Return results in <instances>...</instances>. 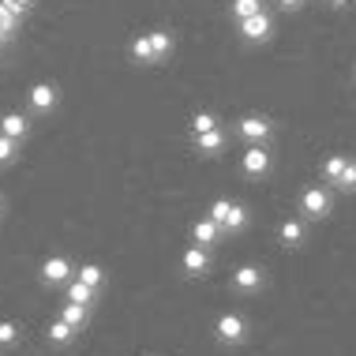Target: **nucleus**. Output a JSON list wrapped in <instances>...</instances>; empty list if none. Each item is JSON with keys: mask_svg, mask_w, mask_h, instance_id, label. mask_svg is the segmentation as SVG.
I'll return each instance as SVG.
<instances>
[{"mask_svg": "<svg viewBox=\"0 0 356 356\" xmlns=\"http://www.w3.org/2000/svg\"><path fill=\"white\" fill-rule=\"evenodd\" d=\"M207 214L214 218L218 225L225 229V233H240V229L248 225V210L240 207V203H233V199H214Z\"/></svg>", "mask_w": 356, "mask_h": 356, "instance_id": "obj_1", "label": "nucleus"}, {"mask_svg": "<svg viewBox=\"0 0 356 356\" xmlns=\"http://www.w3.org/2000/svg\"><path fill=\"white\" fill-rule=\"evenodd\" d=\"M214 338L218 345H240L248 338V319L244 315H236V312H225V315H218V323H214Z\"/></svg>", "mask_w": 356, "mask_h": 356, "instance_id": "obj_2", "label": "nucleus"}, {"mask_svg": "<svg viewBox=\"0 0 356 356\" xmlns=\"http://www.w3.org/2000/svg\"><path fill=\"white\" fill-rule=\"evenodd\" d=\"M330 210H334V199H330V191H326V188H304L300 191V214L307 221L330 218Z\"/></svg>", "mask_w": 356, "mask_h": 356, "instance_id": "obj_3", "label": "nucleus"}, {"mask_svg": "<svg viewBox=\"0 0 356 356\" xmlns=\"http://www.w3.org/2000/svg\"><path fill=\"white\" fill-rule=\"evenodd\" d=\"M240 169H244V177H266L270 172V150L263 147V143H252L244 154H240Z\"/></svg>", "mask_w": 356, "mask_h": 356, "instance_id": "obj_4", "label": "nucleus"}, {"mask_svg": "<svg viewBox=\"0 0 356 356\" xmlns=\"http://www.w3.org/2000/svg\"><path fill=\"white\" fill-rule=\"evenodd\" d=\"M229 285H233L236 293L252 296V293H259V289L266 285V274H263V266L244 263V266H236V270H233V282H229Z\"/></svg>", "mask_w": 356, "mask_h": 356, "instance_id": "obj_5", "label": "nucleus"}, {"mask_svg": "<svg viewBox=\"0 0 356 356\" xmlns=\"http://www.w3.org/2000/svg\"><path fill=\"white\" fill-rule=\"evenodd\" d=\"M236 31L244 34V42H266V38L274 34V19L266 15V8L259 15H248V19H240L236 23Z\"/></svg>", "mask_w": 356, "mask_h": 356, "instance_id": "obj_6", "label": "nucleus"}, {"mask_svg": "<svg viewBox=\"0 0 356 356\" xmlns=\"http://www.w3.org/2000/svg\"><path fill=\"white\" fill-rule=\"evenodd\" d=\"M270 120L266 117H240L236 120V136L240 139H248V143H266L270 139Z\"/></svg>", "mask_w": 356, "mask_h": 356, "instance_id": "obj_7", "label": "nucleus"}, {"mask_svg": "<svg viewBox=\"0 0 356 356\" xmlns=\"http://www.w3.org/2000/svg\"><path fill=\"white\" fill-rule=\"evenodd\" d=\"M180 266H184V274H188V277H203V274L210 270V248L191 244L188 252H184V259H180Z\"/></svg>", "mask_w": 356, "mask_h": 356, "instance_id": "obj_8", "label": "nucleus"}, {"mask_svg": "<svg viewBox=\"0 0 356 356\" xmlns=\"http://www.w3.org/2000/svg\"><path fill=\"white\" fill-rule=\"evenodd\" d=\"M72 274H75V270H72V263H68L64 255H49V259L42 263V282H45V285H64Z\"/></svg>", "mask_w": 356, "mask_h": 356, "instance_id": "obj_9", "label": "nucleus"}, {"mask_svg": "<svg viewBox=\"0 0 356 356\" xmlns=\"http://www.w3.org/2000/svg\"><path fill=\"white\" fill-rule=\"evenodd\" d=\"M26 98H31V109H34V113H53L56 102H60V94H56L53 83H34Z\"/></svg>", "mask_w": 356, "mask_h": 356, "instance_id": "obj_10", "label": "nucleus"}, {"mask_svg": "<svg viewBox=\"0 0 356 356\" xmlns=\"http://www.w3.org/2000/svg\"><path fill=\"white\" fill-rule=\"evenodd\" d=\"M221 236H225V229H221L210 214H207V218H199L195 225H191V240H195V244H203V248H214Z\"/></svg>", "mask_w": 356, "mask_h": 356, "instance_id": "obj_11", "label": "nucleus"}, {"mask_svg": "<svg viewBox=\"0 0 356 356\" xmlns=\"http://www.w3.org/2000/svg\"><path fill=\"white\" fill-rule=\"evenodd\" d=\"M0 136L23 143L26 136H31V120H26L23 113H4V117H0Z\"/></svg>", "mask_w": 356, "mask_h": 356, "instance_id": "obj_12", "label": "nucleus"}, {"mask_svg": "<svg viewBox=\"0 0 356 356\" xmlns=\"http://www.w3.org/2000/svg\"><path fill=\"white\" fill-rule=\"evenodd\" d=\"M277 236H282V244H285V248H304V240H307V225H304L300 218H289V221H282Z\"/></svg>", "mask_w": 356, "mask_h": 356, "instance_id": "obj_13", "label": "nucleus"}, {"mask_svg": "<svg viewBox=\"0 0 356 356\" xmlns=\"http://www.w3.org/2000/svg\"><path fill=\"white\" fill-rule=\"evenodd\" d=\"M195 147H199L203 158H218V154L225 150V131H221V128L203 131V136H195Z\"/></svg>", "mask_w": 356, "mask_h": 356, "instance_id": "obj_14", "label": "nucleus"}, {"mask_svg": "<svg viewBox=\"0 0 356 356\" xmlns=\"http://www.w3.org/2000/svg\"><path fill=\"white\" fill-rule=\"evenodd\" d=\"M45 334H49V341H53V345H72V341H75V334H79V330H75V326H72L68 319H53V323H49V330H45Z\"/></svg>", "mask_w": 356, "mask_h": 356, "instance_id": "obj_15", "label": "nucleus"}, {"mask_svg": "<svg viewBox=\"0 0 356 356\" xmlns=\"http://www.w3.org/2000/svg\"><path fill=\"white\" fill-rule=\"evenodd\" d=\"M60 319H68L72 326H75V330H79L83 334V326H86V319H90V307H86V304H64L60 307Z\"/></svg>", "mask_w": 356, "mask_h": 356, "instance_id": "obj_16", "label": "nucleus"}, {"mask_svg": "<svg viewBox=\"0 0 356 356\" xmlns=\"http://www.w3.org/2000/svg\"><path fill=\"white\" fill-rule=\"evenodd\" d=\"M64 296H68L72 304H86V307H90L94 296H98V289H90L86 282H79V277H75V282H68V293H64Z\"/></svg>", "mask_w": 356, "mask_h": 356, "instance_id": "obj_17", "label": "nucleus"}, {"mask_svg": "<svg viewBox=\"0 0 356 356\" xmlns=\"http://www.w3.org/2000/svg\"><path fill=\"white\" fill-rule=\"evenodd\" d=\"M131 56H136L139 64H158V53H154V42H150V34H139L136 42H131Z\"/></svg>", "mask_w": 356, "mask_h": 356, "instance_id": "obj_18", "label": "nucleus"}, {"mask_svg": "<svg viewBox=\"0 0 356 356\" xmlns=\"http://www.w3.org/2000/svg\"><path fill=\"white\" fill-rule=\"evenodd\" d=\"M75 277H79V282H86L90 289H98V293L105 289V270H102L98 263H83L79 270H75Z\"/></svg>", "mask_w": 356, "mask_h": 356, "instance_id": "obj_19", "label": "nucleus"}, {"mask_svg": "<svg viewBox=\"0 0 356 356\" xmlns=\"http://www.w3.org/2000/svg\"><path fill=\"white\" fill-rule=\"evenodd\" d=\"M345 165H349V158H345V154H330V158L323 161V180H330V184H338V177L345 172Z\"/></svg>", "mask_w": 356, "mask_h": 356, "instance_id": "obj_20", "label": "nucleus"}, {"mask_svg": "<svg viewBox=\"0 0 356 356\" xmlns=\"http://www.w3.org/2000/svg\"><path fill=\"white\" fill-rule=\"evenodd\" d=\"M259 12H263V0H233V4H229L233 23H240V19H248V15H259Z\"/></svg>", "mask_w": 356, "mask_h": 356, "instance_id": "obj_21", "label": "nucleus"}, {"mask_svg": "<svg viewBox=\"0 0 356 356\" xmlns=\"http://www.w3.org/2000/svg\"><path fill=\"white\" fill-rule=\"evenodd\" d=\"M150 42H154V53H158V64L172 53V34L169 31H150Z\"/></svg>", "mask_w": 356, "mask_h": 356, "instance_id": "obj_22", "label": "nucleus"}, {"mask_svg": "<svg viewBox=\"0 0 356 356\" xmlns=\"http://www.w3.org/2000/svg\"><path fill=\"white\" fill-rule=\"evenodd\" d=\"M19 19H23V15L12 12V8L0 0V31H4V34H15V31H19Z\"/></svg>", "mask_w": 356, "mask_h": 356, "instance_id": "obj_23", "label": "nucleus"}, {"mask_svg": "<svg viewBox=\"0 0 356 356\" xmlns=\"http://www.w3.org/2000/svg\"><path fill=\"white\" fill-rule=\"evenodd\" d=\"M210 128H218V117L214 113H195V117H191V131H195V136H203V131H210Z\"/></svg>", "mask_w": 356, "mask_h": 356, "instance_id": "obj_24", "label": "nucleus"}, {"mask_svg": "<svg viewBox=\"0 0 356 356\" xmlns=\"http://www.w3.org/2000/svg\"><path fill=\"white\" fill-rule=\"evenodd\" d=\"M15 341H19V326L12 319H4L0 323V349H12Z\"/></svg>", "mask_w": 356, "mask_h": 356, "instance_id": "obj_25", "label": "nucleus"}, {"mask_svg": "<svg viewBox=\"0 0 356 356\" xmlns=\"http://www.w3.org/2000/svg\"><path fill=\"white\" fill-rule=\"evenodd\" d=\"M15 158H19V143L8 139V136H0V165H12Z\"/></svg>", "mask_w": 356, "mask_h": 356, "instance_id": "obj_26", "label": "nucleus"}, {"mask_svg": "<svg viewBox=\"0 0 356 356\" xmlns=\"http://www.w3.org/2000/svg\"><path fill=\"white\" fill-rule=\"evenodd\" d=\"M338 188L341 191H356V161L349 158V165H345V172L338 177Z\"/></svg>", "mask_w": 356, "mask_h": 356, "instance_id": "obj_27", "label": "nucleus"}, {"mask_svg": "<svg viewBox=\"0 0 356 356\" xmlns=\"http://www.w3.org/2000/svg\"><path fill=\"white\" fill-rule=\"evenodd\" d=\"M4 4L12 8V12H19V15H26V12H31V4H34V0H4Z\"/></svg>", "mask_w": 356, "mask_h": 356, "instance_id": "obj_28", "label": "nucleus"}, {"mask_svg": "<svg viewBox=\"0 0 356 356\" xmlns=\"http://www.w3.org/2000/svg\"><path fill=\"white\" fill-rule=\"evenodd\" d=\"M277 4H282V8H289V12H296V8L304 4V0H277Z\"/></svg>", "mask_w": 356, "mask_h": 356, "instance_id": "obj_29", "label": "nucleus"}, {"mask_svg": "<svg viewBox=\"0 0 356 356\" xmlns=\"http://www.w3.org/2000/svg\"><path fill=\"white\" fill-rule=\"evenodd\" d=\"M8 42H12V34H4V31H0V45H8Z\"/></svg>", "mask_w": 356, "mask_h": 356, "instance_id": "obj_30", "label": "nucleus"}, {"mask_svg": "<svg viewBox=\"0 0 356 356\" xmlns=\"http://www.w3.org/2000/svg\"><path fill=\"white\" fill-rule=\"evenodd\" d=\"M0 218H4V199H0Z\"/></svg>", "mask_w": 356, "mask_h": 356, "instance_id": "obj_31", "label": "nucleus"}, {"mask_svg": "<svg viewBox=\"0 0 356 356\" xmlns=\"http://www.w3.org/2000/svg\"><path fill=\"white\" fill-rule=\"evenodd\" d=\"M334 4H345V0H334Z\"/></svg>", "mask_w": 356, "mask_h": 356, "instance_id": "obj_32", "label": "nucleus"}]
</instances>
